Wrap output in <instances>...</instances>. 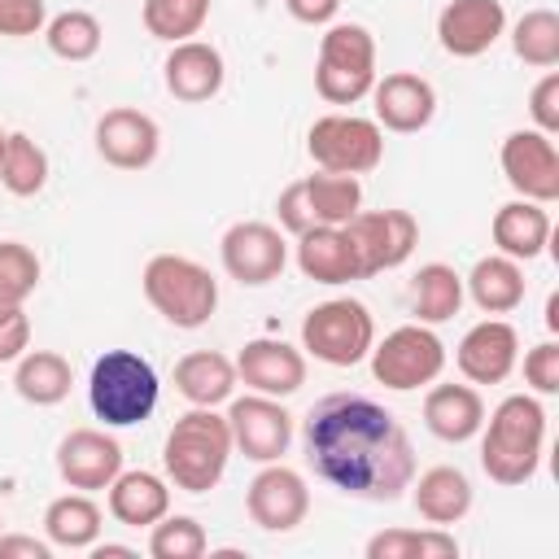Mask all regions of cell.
<instances>
[{
  "mask_svg": "<svg viewBox=\"0 0 559 559\" xmlns=\"http://www.w3.org/2000/svg\"><path fill=\"white\" fill-rule=\"evenodd\" d=\"M275 227L280 231H288V236H301L306 227H314V218H310V205H306V188H301V179L297 183H288L280 197H275Z\"/></svg>",
  "mask_w": 559,
  "mask_h": 559,
  "instance_id": "7bdbcfd3",
  "label": "cell"
},
{
  "mask_svg": "<svg viewBox=\"0 0 559 559\" xmlns=\"http://www.w3.org/2000/svg\"><path fill=\"white\" fill-rule=\"evenodd\" d=\"M245 511L262 533H293L310 515V489L306 476L275 463H262V472L245 489Z\"/></svg>",
  "mask_w": 559,
  "mask_h": 559,
  "instance_id": "5bb4252c",
  "label": "cell"
},
{
  "mask_svg": "<svg viewBox=\"0 0 559 559\" xmlns=\"http://www.w3.org/2000/svg\"><path fill=\"white\" fill-rule=\"evenodd\" d=\"M502 35H507L502 0H450L437 13V44L459 61L489 52Z\"/></svg>",
  "mask_w": 559,
  "mask_h": 559,
  "instance_id": "ac0fdd59",
  "label": "cell"
},
{
  "mask_svg": "<svg viewBox=\"0 0 559 559\" xmlns=\"http://www.w3.org/2000/svg\"><path fill=\"white\" fill-rule=\"evenodd\" d=\"M454 362L467 384H502L520 362V332L507 319H480L463 332Z\"/></svg>",
  "mask_w": 559,
  "mask_h": 559,
  "instance_id": "d6986e66",
  "label": "cell"
},
{
  "mask_svg": "<svg viewBox=\"0 0 559 559\" xmlns=\"http://www.w3.org/2000/svg\"><path fill=\"white\" fill-rule=\"evenodd\" d=\"M528 118L542 135H559V74L546 70L528 92Z\"/></svg>",
  "mask_w": 559,
  "mask_h": 559,
  "instance_id": "b9f144b4",
  "label": "cell"
},
{
  "mask_svg": "<svg viewBox=\"0 0 559 559\" xmlns=\"http://www.w3.org/2000/svg\"><path fill=\"white\" fill-rule=\"evenodd\" d=\"M240 376H236V358L218 354V349H192L175 362V389L188 406H223L231 402Z\"/></svg>",
  "mask_w": 559,
  "mask_h": 559,
  "instance_id": "484cf974",
  "label": "cell"
},
{
  "mask_svg": "<svg viewBox=\"0 0 559 559\" xmlns=\"http://www.w3.org/2000/svg\"><path fill=\"white\" fill-rule=\"evenodd\" d=\"M301 188H306L310 218L323 223V227H345L362 210V183H358V175L319 170V175H306Z\"/></svg>",
  "mask_w": 559,
  "mask_h": 559,
  "instance_id": "d6a6232c",
  "label": "cell"
},
{
  "mask_svg": "<svg viewBox=\"0 0 559 559\" xmlns=\"http://www.w3.org/2000/svg\"><path fill=\"white\" fill-rule=\"evenodd\" d=\"M170 511V480L144 467H122L109 480V515L127 528H153Z\"/></svg>",
  "mask_w": 559,
  "mask_h": 559,
  "instance_id": "cb8c5ba5",
  "label": "cell"
},
{
  "mask_svg": "<svg viewBox=\"0 0 559 559\" xmlns=\"http://www.w3.org/2000/svg\"><path fill=\"white\" fill-rule=\"evenodd\" d=\"M162 380L135 349H105L87 371V406L105 428H135L157 411Z\"/></svg>",
  "mask_w": 559,
  "mask_h": 559,
  "instance_id": "277c9868",
  "label": "cell"
},
{
  "mask_svg": "<svg viewBox=\"0 0 559 559\" xmlns=\"http://www.w3.org/2000/svg\"><path fill=\"white\" fill-rule=\"evenodd\" d=\"M4 144H9V131L0 127V157H4Z\"/></svg>",
  "mask_w": 559,
  "mask_h": 559,
  "instance_id": "681fc988",
  "label": "cell"
},
{
  "mask_svg": "<svg viewBox=\"0 0 559 559\" xmlns=\"http://www.w3.org/2000/svg\"><path fill=\"white\" fill-rule=\"evenodd\" d=\"M498 162H502V175L515 188V197L537 201V205L559 201V148H555V135H542L537 127H520V131H511L502 140Z\"/></svg>",
  "mask_w": 559,
  "mask_h": 559,
  "instance_id": "4fadbf2b",
  "label": "cell"
},
{
  "mask_svg": "<svg viewBox=\"0 0 559 559\" xmlns=\"http://www.w3.org/2000/svg\"><path fill=\"white\" fill-rule=\"evenodd\" d=\"M371 380L393 389V393H411L432 384L445 371V345L432 332V323H402L393 328L384 341L371 345Z\"/></svg>",
  "mask_w": 559,
  "mask_h": 559,
  "instance_id": "9c48e42d",
  "label": "cell"
},
{
  "mask_svg": "<svg viewBox=\"0 0 559 559\" xmlns=\"http://www.w3.org/2000/svg\"><path fill=\"white\" fill-rule=\"evenodd\" d=\"M0 183L13 197H39L48 183V153L26 131H9L4 157H0Z\"/></svg>",
  "mask_w": 559,
  "mask_h": 559,
  "instance_id": "e575fe53",
  "label": "cell"
},
{
  "mask_svg": "<svg viewBox=\"0 0 559 559\" xmlns=\"http://www.w3.org/2000/svg\"><path fill=\"white\" fill-rule=\"evenodd\" d=\"M297 271H301L306 280L332 284V288L362 280L358 253H354L345 227H323V223H314V227H306V231L297 236Z\"/></svg>",
  "mask_w": 559,
  "mask_h": 559,
  "instance_id": "603a6c76",
  "label": "cell"
},
{
  "mask_svg": "<svg viewBox=\"0 0 559 559\" xmlns=\"http://www.w3.org/2000/svg\"><path fill=\"white\" fill-rule=\"evenodd\" d=\"M284 4L301 26H332V17L341 9V0H284Z\"/></svg>",
  "mask_w": 559,
  "mask_h": 559,
  "instance_id": "bcb514c9",
  "label": "cell"
},
{
  "mask_svg": "<svg viewBox=\"0 0 559 559\" xmlns=\"http://www.w3.org/2000/svg\"><path fill=\"white\" fill-rule=\"evenodd\" d=\"M345 236L358 253L362 280L402 266L419 245V223L411 210H358L345 223Z\"/></svg>",
  "mask_w": 559,
  "mask_h": 559,
  "instance_id": "30bf717a",
  "label": "cell"
},
{
  "mask_svg": "<svg viewBox=\"0 0 559 559\" xmlns=\"http://www.w3.org/2000/svg\"><path fill=\"white\" fill-rule=\"evenodd\" d=\"M0 524H4V515H0ZM0 533H4V528H0Z\"/></svg>",
  "mask_w": 559,
  "mask_h": 559,
  "instance_id": "f907efd6",
  "label": "cell"
},
{
  "mask_svg": "<svg viewBox=\"0 0 559 559\" xmlns=\"http://www.w3.org/2000/svg\"><path fill=\"white\" fill-rule=\"evenodd\" d=\"M140 288L148 297V306L183 332H197L214 319L218 310V280L210 275V266H201L197 258L183 253H153L144 262Z\"/></svg>",
  "mask_w": 559,
  "mask_h": 559,
  "instance_id": "5b68a950",
  "label": "cell"
},
{
  "mask_svg": "<svg viewBox=\"0 0 559 559\" xmlns=\"http://www.w3.org/2000/svg\"><path fill=\"white\" fill-rule=\"evenodd\" d=\"M231 450L236 445H231L227 415H218L214 406H192L166 432V445H162L166 480L183 493H210L223 480Z\"/></svg>",
  "mask_w": 559,
  "mask_h": 559,
  "instance_id": "3957f363",
  "label": "cell"
},
{
  "mask_svg": "<svg viewBox=\"0 0 559 559\" xmlns=\"http://www.w3.org/2000/svg\"><path fill=\"white\" fill-rule=\"evenodd\" d=\"M376 39L362 22H332L319 35L314 92L328 105H358L376 87Z\"/></svg>",
  "mask_w": 559,
  "mask_h": 559,
  "instance_id": "8992f818",
  "label": "cell"
},
{
  "mask_svg": "<svg viewBox=\"0 0 559 559\" xmlns=\"http://www.w3.org/2000/svg\"><path fill=\"white\" fill-rule=\"evenodd\" d=\"M306 463L323 485L362 502H397L415 480V445L402 419L362 397L328 393L301 424Z\"/></svg>",
  "mask_w": 559,
  "mask_h": 559,
  "instance_id": "6da1fadb",
  "label": "cell"
},
{
  "mask_svg": "<svg viewBox=\"0 0 559 559\" xmlns=\"http://www.w3.org/2000/svg\"><path fill=\"white\" fill-rule=\"evenodd\" d=\"M236 376L266 397H293L306 384V349L280 336H253L236 354Z\"/></svg>",
  "mask_w": 559,
  "mask_h": 559,
  "instance_id": "e0dca14e",
  "label": "cell"
},
{
  "mask_svg": "<svg viewBox=\"0 0 559 559\" xmlns=\"http://www.w3.org/2000/svg\"><path fill=\"white\" fill-rule=\"evenodd\" d=\"M210 550V537L201 528V520L192 515H162L148 528V555L153 559H201Z\"/></svg>",
  "mask_w": 559,
  "mask_h": 559,
  "instance_id": "f35d334b",
  "label": "cell"
},
{
  "mask_svg": "<svg viewBox=\"0 0 559 559\" xmlns=\"http://www.w3.org/2000/svg\"><path fill=\"white\" fill-rule=\"evenodd\" d=\"M26 349H31V319L22 306V310L0 314V362H17Z\"/></svg>",
  "mask_w": 559,
  "mask_h": 559,
  "instance_id": "ee69618b",
  "label": "cell"
},
{
  "mask_svg": "<svg viewBox=\"0 0 559 559\" xmlns=\"http://www.w3.org/2000/svg\"><path fill=\"white\" fill-rule=\"evenodd\" d=\"M100 528H105V515L83 489L52 498L44 511V533L61 550H92L100 542Z\"/></svg>",
  "mask_w": 559,
  "mask_h": 559,
  "instance_id": "4dcf8cb0",
  "label": "cell"
},
{
  "mask_svg": "<svg viewBox=\"0 0 559 559\" xmlns=\"http://www.w3.org/2000/svg\"><path fill=\"white\" fill-rule=\"evenodd\" d=\"M376 345V319L354 297H328L301 319V349L328 367H358Z\"/></svg>",
  "mask_w": 559,
  "mask_h": 559,
  "instance_id": "52a82bcc",
  "label": "cell"
},
{
  "mask_svg": "<svg viewBox=\"0 0 559 559\" xmlns=\"http://www.w3.org/2000/svg\"><path fill=\"white\" fill-rule=\"evenodd\" d=\"M306 153L319 170L332 175H367L384 162V131L362 114H323L306 131Z\"/></svg>",
  "mask_w": 559,
  "mask_h": 559,
  "instance_id": "ba28073f",
  "label": "cell"
},
{
  "mask_svg": "<svg viewBox=\"0 0 559 559\" xmlns=\"http://www.w3.org/2000/svg\"><path fill=\"white\" fill-rule=\"evenodd\" d=\"M214 0H144L140 17L144 31L162 44H179V39H197L205 17H210Z\"/></svg>",
  "mask_w": 559,
  "mask_h": 559,
  "instance_id": "d590c367",
  "label": "cell"
},
{
  "mask_svg": "<svg viewBox=\"0 0 559 559\" xmlns=\"http://www.w3.org/2000/svg\"><path fill=\"white\" fill-rule=\"evenodd\" d=\"M92 559H135V546H118V542H96Z\"/></svg>",
  "mask_w": 559,
  "mask_h": 559,
  "instance_id": "7dc6e473",
  "label": "cell"
},
{
  "mask_svg": "<svg viewBox=\"0 0 559 559\" xmlns=\"http://www.w3.org/2000/svg\"><path fill=\"white\" fill-rule=\"evenodd\" d=\"M227 428H231V445L253 463H275L293 445V415L284 411L280 397H266V393L231 397Z\"/></svg>",
  "mask_w": 559,
  "mask_h": 559,
  "instance_id": "7c38bea8",
  "label": "cell"
},
{
  "mask_svg": "<svg viewBox=\"0 0 559 559\" xmlns=\"http://www.w3.org/2000/svg\"><path fill=\"white\" fill-rule=\"evenodd\" d=\"M44 44L61 61H92L100 52V44H105V31H100L96 13L66 9V13H57V17L44 22Z\"/></svg>",
  "mask_w": 559,
  "mask_h": 559,
  "instance_id": "836d02e7",
  "label": "cell"
},
{
  "mask_svg": "<svg viewBox=\"0 0 559 559\" xmlns=\"http://www.w3.org/2000/svg\"><path fill=\"white\" fill-rule=\"evenodd\" d=\"M524 384L537 397H555L559 393V341H542L524 354Z\"/></svg>",
  "mask_w": 559,
  "mask_h": 559,
  "instance_id": "ab89813d",
  "label": "cell"
},
{
  "mask_svg": "<svg viewBox=\"0 0 559 559\" xmlns=\"http://www.w3.org/2000/svg\"><path fill=\"white\" fill-rule=\"evenodd\" d=\"M550 231H555V227H550L546 205L524 201V197L498 205V214H493V223H489V236H493L498 253H507V258H515V262H533L537 253H546Z\"/></svg>",
  "mask_w": 559,
  "mask_h": 559,
  "instance_id": "d4e9b609",
  "label": "cell"
},
{
  "mask_svg": "<svg viewBox=\"0 0 559 559\" xmlns=\"http://www.w3.org/2000/svg\"><path fill=\"white\" fill-rule=\"evenodd\" d=\"M122 472V445L105 428H70L57 441V476L70 489L96 493L109 489V480Z\"/></svg>",
  "mask_w": 559,
  "mask_h": 559,
  "instance_id": "9a60e30c",
  "label": "cell"
},
{
  "mask_svg": "<svg viewBox=\"0 0 559 559\" xmlns=\"http://www.w3.org/2000/svg\"><path fill=\"white\" fill-rule=\"evenodd\" d=\"M480 467L493 485H528L546 454V406L537 393L502 397L480 424Z\"/></svg>",
  "mask_w": 559,
  "mask_h": 559,
  "instance_id": "7a4b0ae2",
  "label": "cell"
},
{
  "mask_svg": "<svg viewBox=\"0 0 559 559\" xmlns=\"http://www.w3.org/2000/svg\"><path fill=\"white\" fill-rule=\"evenodd\" d=\"M162 148V127L131 105H114L96 118V153L114 170H144L157 162Z\"/></svg>",
  "mask_w": 559,
  "mask_h": 559,
  "instance_id": "2e32d148",
  "label": "cell"
},
{
  "mask_svg": "<svg viewBox=\"0 0 559 559\" xmlns=\"http://www.w3.org/2000/svg\"><path fill=\"white\" fill-rule=\"evenodd\" d=\"M162 79H166V92L183 105H201L210 96L223 92V79H227V66H223V52L205 39H179L170 44L166 61H162Z\"/></svg>",
  "mask_w": 559,
  "mask_h": 559,
  "instance_id": "44dd1931",
  "label": "cell"
},
{
  "mask_svg": "<svg viewBox=\"0 0 559 559\" xmlns=\"http://www.w3.org/2000/svg\"><path fill=\"white\" fill-rule=\"evenodd\" d=\"M70 384H74L70 358L57 354V349H26L13 362V389L31 406H57V402H66L70 397Z\"/></svg>",
  "mask_w": 559,
  "mask_h": 559,
  "instance_id": "f1b7e54d",
  "label": "cell"
},
{
  "mask_svg": "<svg viewBox=\"0 0 559 559\" xmlns=\"http://www.w3.org/2000/svg\"><path fill=\"white\" fill-rule=\"evenodd\" d=\"M367 559H459V537L450 528H380L367 537Z\"/></svg>",
  "mask_w": 559,
  "mask_h": 559,
  "instance_id": "1f68e13d",
  "label": "cell"
},
{
  "mask_svg": "<svg viewBox=\"0 0 559 559\" xmlns=\"http://www.w3.org/2000/svg\"><path fill=\"white\" fill-rule=\"evenodd\" d=\"M485 424V397L476 384H437L424 397V428L445 441V445H463L480 432Z\"/></svg>",
  "mask_w": 559,
  "mask_h": 559,
  "instance_id": "7402d4cb",
  "label": "cell"
},
{
  "mask_svg": "<svg viewBox=\"0 0 559 559\" xmlns=\"http://www.w3.org/2000/svg\"><path fill=\"white\" fill-rule=\"evenodd\" d=\"M415 323H445L463 306V275L450 262H424L406 288Z\"/></svg>",
  "mask_w": 559,
  "mask_h": 559,
  "instance_id": "f546056e",
  "label": "cell"
},
{
  "mask_svg": "<svg viewBox=\"0 0 559 559\" xmlns=\"http://www.w3.org/2000/svg\"><path fill=\"white\" fill-rule=\"evenodd\" d=\"M546 328H550V332H559V293H550V297H546Z\"/></svg>",
  "mask_w": 559,
  "mask_h": 559,
  "instance_id": "c3c4849f",
  "label": "cell"
},
{
  "mask_svg": "<svg viewBox=\"0 0 559 559\" xmlns=\"http://www.w3.org/2000/svg\"><path fill=\"white\" fill-rule=\"evenodd\" d=\"M371 105H376V122L380 131H397V135H415L437 118V87L424 74L411 70H393L384 79H376L371 87Z\"/></svg>",
  "mask_w": 559,
  "mask_h": 559,
  "instance_id": "ffe728a7",
  "label": "cell"
},
{
  "mask_svg": "<svg viewBox=\"0 0 559 559\" xmlns=\"http://www.w3.org/2000/svg\"><path fill=\"white\" fill-rule=\"evenodd\" d=\"M511 52H515L524 66L555 70V66H559V13H555V9H528V13L511 26Z\"/></svg>",
  "mask_w": 559,
  "mask_h": 559,
  "instance_id": "8d00e7d4",
  "label": "cell"
},
{
  "mask_svg": "<svg viewBox=\"0 0 559 559\" xmlns=\"http://www.w3.org/2000/svg\"><path fill=\"white\" fill-rule=\"evenodd\" d=\"M0 559H52V542L31 533H0Z\"/></svg>",
  "mask_w": 559,
  "mask_h": 559,
  "instance_id": "f6af8a7d",
  "label": "cell"
},
{
  "mask_svg": "<svg viewBox=\"0 0 559 559\" xmlns=\"http://www.w3.org/2000/svg\"><path fill=\"white\" fill-rule=\"evenodd\" d=\"M39 288V258L22 240H0V314L22 310Z\"/></svg>",
  "mask_w": 559,
  "mask_h": 559,
  "instance_id": "74e56055",
  "label": "cell"
},
{
  "mask_svg": "<svg viewBox=\"0 0 559 559\" xmlns=\"http://www.w3.org/2000/svg\"><path fill=\"white\" fill-rule=\"evenodd\" d=\"M411 502H415L419 520L450 528L472 511V480L459 467L437 463V467L419 472V480H411Z\"/></svg>",
  "mask_w": 559,
  "mask_h": 559,
  "instance_id": "4316f807",
  "label": "cell"
},
{
  "mask_svg": "<svg viewBox=\"0 0 559 559\" xmlns=\"http://www.w3.org/2000/svg\"><path fill=\"white\" fill-rule=\"evenodd\" d=\"M218 258H223V271L245 284V288H262L271 280L284 275L288 266V240L275 223H262V218H245V223H231L218 240Z\"/></svg>",
  "mask_w": 559,
  "mask_h": 559,
  "instance_id": "8fae6325",
  "label": "cell"
},
{
  "mask_svg": "<svg viewBox=\"0 0 559 559\" xmlns=\"http://www.w3.org/2000/svg\"><path fill=\"white\" fill-rule=\"evenodd\" d=\"M524 266L507 253H485L476 258V266L463 280V297L476 301V310L485 314H511L524 301Z\"/></svg>",
  "mask_w": 559,
  "mask_h": 559,
  "instance_id": "83f0119b",
  "label": "cell"
},
{
  "mask_svg": "<svg viewBox=\"0 0 559 559\" xmlns=\"http://www.w3.org/2000/svg\"><path fill=\"white\" fill-rule=\"evenodd\" d=\"M44 22H48V4L44 0H0V35L4 39L39 35Z\"/></svg>",
  "mask_w": 559,
  "mask_h": 559,
  "instance_id": "60d3db41",
  "label": "cell"
}]
</instances>
